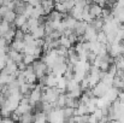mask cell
<instances>
[{
    "label": "cell",
    "mask_w": 124,
    "mask_h": 123,
    "mask_svg": "<svg viewBox=\"0 0 124 123\" xmlns=\"http://www.w3.org/2000/svg\"><path fill=\"white\" fill-rule=\"evenodd\" d=\"M41 95H42V89H41V87L38 84V86L30 92V94L28 95V98H29V104H30L31 107H35V106L41 101Z\"/></svg>",
    "instance_id": "1"
},
{
    "label": "cell",
    "mask_w": 124,
    "mask_h": 123,
    "mask_svg": "<svg viewBox=\"0 0 124 123\" xmlns=\"http://www.w3.org/2000/svg\"><path fill=\"white\" fill-rule=\"evenodd\" d=\"M110 87H107L104 82H99V83H96L93 88H92V92H93V95L95 97V98H102V97H105V94H106V92H107V89H108Z\"/></svg>",
    "instance_id": "2"
},
{
    "label": "cell",
    "mask_w": 124,
    "mask_h": 123,
    "mask_svg": "<svg viewBox=\"0 0 124 123\" xmlns=\"http://www.w3.org/2000/svg\"><path fill=\"white\" fill-rule=\"evenodd\" d=\"M7 57H8L12 62H15V63H21V62L23 60V53L17 52V51L12 49L11 47H10V49H8V52H7Z\"/></svg>",
    "instance_id": "3"
},
{
    "label": "cell",
    "mask_w": 124,
    "mask_h": 123,
    "mask_svg": "<svg viewBox=\"0 0 124 123\" xmlns=\"http://www.w3.org/2000/svg\"><path fill=\"white\" fill-rule=\"evenodd\" d=\"M89 13L93 16V18H96V17H101V13H102V7L95 2H92L89 5Z\"/></svg>",
    "instance_id": "4"
},
{
    "label": "cell",
    "mask_w": 124,
    "mask_h": 123,
    "mask_svg": "<svg viewBox=\"0 0 124 123\" xmlns=\"http://www.w3.org/2000/svg\"><path fill=\"white\" fill-rule=\"evenodd\" d=\"M87 27H88V23L87 22H84V21H77V23H76V25L74 28V33L77 36H81V35L84 34Z\"/></svg>",
    "instance_id": "5"
},
{
    "label": "cell",
    "mask_w": 124,
    "mask_h": 123,
    "mask_svg": "<svg viewBox=\"0 0 124 123\" xmlns=\"http://www.w3.org/2000/svg\"><path fill=\"white\" fill-rule=\"evenodd\" d=\"M36 87V84H30V83H28V82H24V83H22V84H19V93L22 94V95H29L30 94V92L34 89Z\"/></svg>",
    "instance_id": "6"
},
{
    "label": "cell",
    "mask_w": 124,
    "mask_h": 123,
    "mask_svg": "<svg viewBox=\"0 0 124 123\" xmlns=\"http://www.w3.org/2000/svg\"><path fill=\"white\" fill-rule=\"evenodd\" d=\"M41 7L43 8L45 16H47L51 11L54 10V1L53 0H41Z\"/></svg>",
    "instance_id": "7"
},
{
    "label": "cell",
    "mask_w": 124,
    "mask_h": 123,
    "mask_svg": "<svg viewBox=\"0 0 124 123\" xmlns=\"http://www.w3.org/2000/svg\"><path fill=\"white\" fill-rule=\"evenodd\" d=\"M31 110H33V107L30 106V104H23V103H19V105H18V107L15 110L17 114H19L21 116L22 115H24V114H28V112H31Z\"/></svg>",
    "instance_id": "8"
},
{
    "label": "cell",
    "mask_w": 124,
    "mask_h": 123,
    "mask_svg": "<svg viewBox=\"0 0 124 123\" xmlns=\"http://www.w3.org/2000/svg\"><path fill=\"white\" fill-rule=\"evenodd\" d=\"M30 34L33 35V38L35 39V40H38V39H43L45 38V28H43V25H39L38 28H35L34 30H31L30 32Z\"/></svg>",
    "instance_id": "9"
},
{
    "label": "cell",
    "mask_w": 124,
    "mask_h": 123,
    "mask_svg": "<svg viewBox=\"0 0 124 123\" xmlns=\"http://www.w3.org/2000/svg\"><path fill=\"white\" fill-rule=\"evenodd\" d=\"M24 46H25V43H24L23 40H15V39L12 40L11 45H10V47H11L12 49H15V51H17V52H21V53H22Z\"/></svg>",
    "instance_id": "10"
},
{
    "label": "cell",
    "mask_w": 124,
    "mask_h": 123,
    "mask_svg": "<svg viewBox=\"0 0 124 123\" xmlns=\"http://www.w3.org/2000/svg\"><path fill=\"white\" fill-rule=\"evenodd\" d=\"M27 21H28V18H27L24 15H17V16H16V19H15V22H13V27L19 29L24 23H27Z\"/></svg>",
    "instance_id": "11"
},
{
    "label": "cell",
    "mask_w": 124,
    "mask_h": 123,
    "mask_svg": "<svg viewBox=\"0 0 124 123\" xmlns=\"http://www.w3.org/2000/svg\"><path fill=\"white\" fill-rule=\"evenodd\" d=\"M16 16H17V13H16L15 11H8V12L2 17V21H5V22H7V23H13L15 19H16Z\"/></svg>",
    "instance_id": "12"
},
{
    "label": "cell",
    "mask_w": 124,
    "mask_h": 123,
    "mask_svg": "<svg viewBox=\"0 0 124 123\" xmlns=\"http://www.w3.org/2000/svg\"><path fill=\"white\" fill-rule=\"evenodd\" d=\"M62 111H63V117L64 118H71V117L75 116V109L65 106L64 109H62Z\"/></svg>",
    "instance_id": "13"
},
{
    "label": "cell",
    "mask_w": 124,
    "mask_h": 123,
    "mask_svg": "<svg viewBox=\"0 0 124 123\" xmlns=\"http://www.w3.org/2000/svg\"><path fill=\"white\" fill-rule=\"evenodd\" d=\"M59 45L63 46V47H65V48H68V49H69L70 47H72V45L70 43L68 36H65V35H62V36L59 38Z\"/></svg>",
    "instance_id": "14"
},
{
    "label": "cell",
    "mask_w": 124,
    "mask_h": 123,
    "mask_svg": "<svg viewBox=\"0 0 124 123\" xmlns=\"http://www.w3.org/2000/svg\"><path fill=\"white\" fill-rule=\"evenodd\" d=\"M35 56H33V54H23V63L25 64V65H31L34 62H35Z\"/></svg>",
    "instance_id": "15"
},
{
    "label": "cell",
    "mask_w": 124,
    "mask_h": 123,
    "mask_svg": "<svg viewBox=\"0 0 124 123\" xmlns=\"http://www.w3.org/2000/svg\"><path fill=\"white\" fill-rule=\"evenodd\" d=\"M96 41H98V42H100V43H104V45H106V43H107L106 34H105L102 30H99V32L96 33Z\"/></svg>",
    "instance_id": "16"
},
{
    "label": "cell",
    "mask_w": 124,
    "mask_h": 123,
    "mask_svg": "<svg viewBox=\"0 0 124 123\" xmlns=\"http://www.w3.org/2000/svg\"><path fill=\"white\" fill-rule=\"evenodd\" d=\"M101 82H104L107 87H112V83H113V76H111L110 74L105 73L104 77L101 79Z\"/></svg>",
    "instance_id": "17"
},
{
    "label": "cell",
    "mask_w": 124,
    "mask_h": 123,
    "mask_svg": "<svg viewBox=\"0 0 124 123\" xmlns=\"http://www.w3.org/2000/svg\"><path fill=\"white\" fill-rule=\"evenodd\" d=\"M89 115H77L74 116V122L75 123H87L88 122Z\"/></svg>",
    "instance_id": "18"
},
{
    "label": "cell",
    "mask_w": 124,
    "mask_h": 123,
    "mask_svg": "<svg viewBox=\"0 0 124 123\" xmlns=\"http://www.w3.org/2000/svg\"><path fill=\"white\" fill-rule=\"evenodd\" d=\"M33 10H34V6L33 5H30V4H25V6H24V12H23V15L27 17V18H30V16H31V12H33Z\"/></svg>",
    "instance_id": "19"
},
{
    "label": "cell",
    "mask_w": 124,
    "mask_h": 123,
    "mask_svg": "<svg viewBox=\"0 0 124 123\" xmlns=\"http://www.w3.org/2000/svg\"><path fill=\"white\" fill-rule=\"evenodd\" d=\"M55 52H57V54H58L59 57H64V58L68 57V48H65V47H63V46L57 47V48H55Z\"/></svg>",
    "instance_id": "20"
},
{
    "label": "cell",
    "mask_w": 124,
    "mask_h": 123,
    "mask_svg": "<svg viewBox=\"0 0 124 123\" xmlns=\"http://www.w3.org/2000/svg\"><path fill=\"white\" fill-rule=\"evenodd\" d=\"M11 111L10 110H7L6 107H0V116L2 117V118H8V117H11Z\"/></svg>",
    "instance_id": "21"
},
{
    "label": "cell",
    "mask_w": 124,
    "mask_h": 123,
    "mask_svg": "<svg viewBox=\"0 0 124 123\" xmlns=\"http://www.w3.org/2000/svg\"><path fill=\"white\" fill-rule=\"evenodd\" d=\"M24 39V33L21 29H17L15 33V40H23Z\"/></svg>",
    "instance_id": "22"
},
{
    "label": "cell",
    "mask_w": 124,
    "mask_h": 123,
    "mask_svg": "<svg viewBox=\"0 0 124 123\" xmlns=\"http://www.w3.org/2000/svg\"><path fill=\"white\" fill-rule=\"evenodd\" d=\"M110 65H111L110 63H107V62H104V60H102V63L100 64L99 69H100L101 71H107V70H108V68H110Z\"/></svg>",
    "instance_id": "23"
},
{
    "label": "cell",
    "mask_w": 124,
    "mask_h": 123,
    "mask_svg": "<svg viewBox=\"0 0 124 123\" xmlns=\"http://www.w3.org/2000/svg\"><path fill=\"white\" fill-rule=\"evenodd\" d=\"M8 11H10V10H8V7H7L6 5H1V6H0V15H1L2 17H4Z\"/></svg>",
    "instance_id": "24"
},
{
    "label": "cell",
    "mask_w": 124,
    "mask_h": 123,
    "mask_svg": "<svg viewBox=\"0 0 124 123\" xmlns=\"http://www.w3.org/2000/svg\"><path fill=\"white\" fill-rule=\"evenodd\" d=\"M6 59H7V56H6V57H0V71L5 68V65H6Z\"/></svg>",
    "instance_id": "25"
},
{
    "label": "cell",
    "mask_w": 124,
    "mask_h": 123,
    "mask_svg": "<svg viewBox=\"0 0 124 123\" xmlns=\"http://www.w3.org/2000/svg\"><path fill=\"white\" fill-rule=\"evenodd\" d=\"M17 66H18V70H19V71H24L28 65H25L23 62H21V63H17Z\"/></svg>",
    "instance_id": "26"
},
{
    "label": "cell",
    "mask_w": 124,
    "mask_h": 123,
    "mask_svg": "<svg viewBox=\"0 0 124 123\" xmlns=\"http://www.w3.org/2000/svg\"><path fill=\"white\" fill-rule=\"evenodd\" d=\"M1 123H16V122H15L13 120H11V118L8 117V118H2Z\"/></svg>",
    "instance_id": "27"
},
{
    "label": "cell",
    "mask_w": 124,
    "mask_h": 123,
    "mask_svg": "<svg viewBox=\"0 0 124 123\" xmlns=\"http://www.w3.org/2000/svg\"><path fill=\"white\" fill-rule=\"evenodd\" d=\"M12 0H4V5H7L8 2H11Z\"/></svg>",
    "instance_id": "28"
},
{
    "label": "cell",
    "mask_w": 124,
    "mask_h": 123,
    "mask_svg": "<svg viewBox=\"0 0 124 123\" xmlns=\"http://www.w3.org/2000/svg\"><path fill=\"white\" fill-rule=\"evenodd\" d=\"M0 22H2V16L0 15Z\"/></svg>",
    "instance_id": "29"
},
{
    "label": "cell",
    "mask_w": 124,
    "mask_h": 123,
    "mask_svg": "<svg viewBox=\"0 0 124 123\" xmlns=\"http://www.w3.org/2000/svg\"><path fill=\"white\" fill-rule=\"evenodd\" d=\"M123 54H124V41H123Z\"/></svg>",
    "instance_id": "30"
}]
</instances>
